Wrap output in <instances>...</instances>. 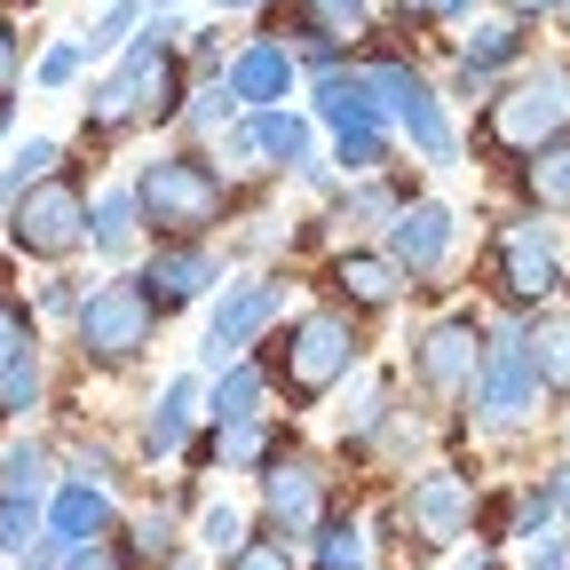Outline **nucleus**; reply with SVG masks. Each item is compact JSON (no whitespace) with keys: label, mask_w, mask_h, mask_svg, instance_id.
I'll return each instance as SVG.
<instances>
[{"label":"nucleus","mask_w":570,"mask_h":570,"mask_svg":"<svg viewBox=\"0 0 570 570\" xmlns=\"http://www.w3.org/2000/svg\"><path fill=\"white\" fill-rule=\"evenodd\" d=\"M554 17H562V32H570V0H562V9H554Z\"/></svg>","instance_id":"nucleus-50"},{"label":"nucleus","mask_w":570,"mask_h":570,"mask_svg":"<svg viewBox=\"0 0 570 570\" xmlns=\"http://www.w3.org/2000/svg\"><path fill=\"white\" fill-rule=\"evenodd\" d=\"M452 238H460V214L436 206V198H420V206H396V223H389V262L404 277H436L452 262Z\"/></svg>","instance_id":"nucleus-11"},{"label":"nucleus","mask_w":570,"mask_h":570,"mask_svg":"<svg viewBox=\"0 0 570 570\" xmlns=\"http://www.w3.org/2000/svg\"><path fill=\"white\" fill-rule=\"evenodd\" d=\"M483 135H491V151H508V159H531L539 142L570 135V63H531L515 88H499Z\"/></svg>","instance_id":"nucleus-4"},{"label":"nucleus","mask_w":570,"mask_h":570,"mask_svg":"<svg viewBox=\"0 0 570 570\" xmlns=\"http://www.w3.org/2000/svg\"><path fill=\"white\" fill-rule=\"evenodd\" d=\"M333 285L348 294V309H389V302L404 294V269H396L389 254H341V262H333Z\"/></svg>","instance_id":"nucleus-20"},{"label":"nucleus","mask_w":570,"mask_h":570,"mask_svg":"<svg viewBox=\"0 0 570 570\" xmlns=\"http://www.w3.org/2000/svg\"><path fill=\"white\" fill-rule=\"evenodd\" d=\"M32 341H40V333H32V317H24L17 302H0V365H17Z\"/></svg>","instance_id":"nucleus-38"},{"label":"nucleus","mask_w":570,"mask_h":570,"mask_svg":"<svg viewBox=\"0 0 570 570\" xmlns=\"http://www.w3.org/2000/svg\"><path fill=\"white\" fill-rule=\"evenodd\" d=\"M523 570H570V554H562L547 531H531V539H523Z\"/></svg>","instance_id":"nucleus-43"},{"label":"nucleus","mask_w":570,"mask_h":570,"mask_svg":"<svg viewBox=\"0 0 570 570\" xmlns=\"http://www.w3.org/2000/svg\"><path fill=\"white\" fill-rule=\"evenodd\" d=\"M317 570H373V539L356 515H333L325 539H317Z\"/></svg>","instance_id":"nucleus-29"},{"label":"nucleus","mask_w":570,"mask_h":570,"mask_svg":"<svg viewBox=\"0 0 570 570\" xmlns=\"http://www.w3.org/2000/svg\"><path fill=\"white\" fill-rule=\"evenodd\" d=\"M230 151H238V167H302L309 159V119H294L285 104H262L230 127Z\"/></svg>","instance_id":"nucleus-14"},{"label":"nucleus","mask_w":570,"mask_h":570,"mask_svg":"<svg viewBox=\"0 0 570 570\" xmlns=\"http://www.w3.org/2000/svg\"><path fill=\"white\" fill-rule=\"evenodd\" d=\"M135 223H142L135 190H104V198L88 206V246H96V254H127V246H135Z\"/></svg>","instance_id":"nucleus-24"},{"label":"nucleus","mask_w":570,"mask_h":570,"mask_svg":"<svg viewBox=\"0 0 570 570\" xmlns=\"http://www.w3.org/2000/svg\"><path fill=\"white\" fill-rule=\"evenodd\" d=\"M135 285L151 294V309H159V317H175V309H190L206 285H214V254H206V246H190V238H175V246H159V254H151V269H142Z\"/></svg>","instance_id":"nucleus-15"},{"label":"nucleus","mask_w":570,"mask_h":570,"mask_svg":"<svg viewBox=\"0 0 570 570\" xmlns=\"http://www.w3.org/2000/svg\"><path fill=\"white\" fill-rule=\"evenodd\" d=\"M238 111V96H230V80H214V88H198V104H183L175 119H190V127H223Z\"/></svg>","instance_id":"nucleus-37"},{"label":"nucleus","mask_w":570,"mask_h":570,"mask_svg":"<svg viewBox=\"0 0 570 570\" xmlns=\"http://www.w3.org/2000/svg\"><path fill=\"white\" fill-rule=\"evenodd\" d=\"M547 499H554V508H562V515H570V460H562V468H554V475H547Z\"/></svg>","instance_id":"nucleus-46"},{"label":"nucleus","mask_w":570,"mask_h":570,"mask_svg":"<svg viewBox=\"0 0 570 570\" xmlns=\"http://www.w3.org/2000/svg\"><path fill=\"white\" fill-rule=\"evenodd\" d=\"M230 570H294V562H285V539H246L230 554Z\"/></svg>","instance_id":"nucleus-41"},{"label":"nucleus","mask_w":570,"mask_h":570,"mask_svg":"<svg viewBox=\"0 0 570 570\" xmlns=\"http://www.w3.org/2000/svg\"><path fill=\"white\" fill-rule=\"evenodd\" d=\"M277 309H285V277H254V285H238V294L214 309V325H206V365H230V356H246V341H254Z\"/></svg>","instance_id":"nucleus-13"},{"label":"nucleus","mask_w":570,"mask_h":570,"mask_svg":"<svg viewBox=\"0 0 570 570\" xmlns=\"http://www.w3.org/2000/svg\"><path fill=\"white\" fill-rule=\"evenodd\" d=\"M317 17H325V32H365L373 0H317Z\"/></svg>","instance_id":"nucleus-40"},{"label":"nucleus","mask_w":570,"mask_h":570,"mask_svg":"<svg viewBox=\"0 0 570 570\" xmlns=\"http://www.w3.org/2000/svg\"><path fill=\"white\" fill-rule=\"evenodd\" d=\"M262 515H269L285 539H294V531H309V523H317V468L277 452V460L262 468Z\"/></svg>","instance_id":"nucleus-17"},{"label":"nucleus","mask_w":570,"mask_h":570,"mask_svg":"<svg viewBox=\"0 0 570 570\" xmlns=\"http://www.w3.org/2000/svg\"><path fill=\"white\" fill-rule=\"evenodd\" d=\"M523 48H531V32H523L515 17H508V24H475L468 48H460V63H475V71H491V80H499L508 63H523Z\"/></svg>","instance_id":"nucleus-26"},{"label":"nucleus","mask_w":570,"mask_h":570,"mask_svg":"<svg viewBox=\"0 0 570 570\" xmlns=\"http://www.w3.org/2000/svg\"><path fill=\"white\" fill-rule=\"evenodd\" d=\"M0 135H9V96H0Z\"/></svg>","instance_id":"nucleus-49"},{"label":"nucleus","mask_w":570,"mask_h":570,"mask_svg":"<svg viewBox=\"0 0 570 570\" xmlns=\"http://www.w3.org/2000/svg\"><path fill=\"white\" fill-rule=\"evenodd\" d=\"M491 285H499L515 309H539V302L562 294V254H554V230L539 223V214L499 223V238H491Z\"/></svg>","instance_id":"nucleus-7"},{"label":"nucleus","mask_w":570,"mask_h":570,"mask_svg":"<svg viewBox=\"0 0 570 570\" xmlns=\"http://www.w3.org/2000/svg\"><path fill=\"white\" fill-rule=\"evenodd\" d=\"M230 420H262V365H246V356H230L223 381H214V428Z\"/></svg>","instance_id":"nucleus-25"},{"label":"nucleus","mask_w":570,"mask_h":570,"mask_svg":"<svg viewBox=\"0 0 570 570\" xmlns=\"http://www.w3.org/2000/svg\"><path fill=\"white\" fill-rule=\"evenodd\" d=\"M523 348H531V381L570 396V317H539V325H523Z\"/></svg>","instance_id":"nucleus-22"},{"label":"nucleus","mask_w":570,"mask_h":570,"mask_svg":"<svg viewBox=\"0 0 570 570\" xmlns=\"http://www.w3.org/2000/svg\"><path fill=\"white\" fill-rule=\"evenodd\" d=\"M17 71H24V48H17V24L0 17V96L17 88Z\"/></svg>","instance_id":"nucleus-44"},{"label":"nucleus","mask_w":570,"mask_h":570,"mask_svg":"<svg viewBox=\"0 0 570 570\" xmlns=\"http://www.w3.org/2000/svg\"><path fill=\"white\" fill-rule=\"evenodd\" d=\"M56 167H63V142H56V135H32L24 151L9 159V175H0V214H9V206H17L40 175H56Z\"/></svg>","instance_id":"nucleus-27"},{"label":"nucleus","mask_w":570,"mask_h":570,"mask_svg":"<svg viewBox=\"0 0 570 570\" xmlns=\"http://www.w3.org/2000/svg\"><path fill=\"white\" fill-rule=\"evenodd\" d=\"M223 80H230V96H238L246 111H262V104H285V96H294L302 63H294V48H285V40H254V48L230 56Z\"/></svg>","instance_id":"nucleus-16"},{"label":"nucleus","mask_w":570,"mask_h":570,"mask_svg":"<svg viewBox=\"0 0 570 570\" xmlns=\"http://www.w3.org/2000/svg\"><path fill=\"white\" fill-rule=\"evenodd\" d=\"M341 175H381L389 167V127H365V135H341Z\"/></svg>","instance_id":"nucleus-34"},{"label":"nucleus","mask_w":570,"mask_h":570,"mask_svg":"<svg viewBox=\"0 0 570 570\" xmlns=\"http://www.w3.org/2000/svg\"><path fill=\"white\" fill-rule=\"evenodd\" d=\"M175 32H183V24H167V9H151V17L127 32L111 80L88 96V135H119V127H135V119H175V111H183Z\"/></svg>","instance_id":"nucleus-1"},{"label":"nucleus","mask_w":570,"mask_h":570,"mask_svg":"<svg viewBox=\"0 0 570 570\" xmlns=\"http://www.w3.org/2000/svg\"><path fill=\"white\" fill-rule=\"evenodd\" d=\"M40 523H48V539H71V547H80V539H111V499H104V483L80 475V483H63L40 508Z\"/></svg>","instance_id":"nucleus-18"},{"label":"nucleus","mask_w":570,"mask_h":570,"mask_svg":"<svg viewBox=\"0 0 570 570\" xmlns=\"http://www.w3.org/2000/svg\"><path fill=\"white\" fill-rule=\"evenodd\" d=\"M365 88L381 96V119L389 127H404L428 159H452V119H444V104H436V88L420 80L412 63H396V56H381L373 71H365Z\"/></svg>","instance_id":"nucleus-8"},{"label":"nucleus","mask_w":570,"mask_h":570,"mask_svg":"<svg viewBox=\"0 0 570 570\" xmlns=\"http://www.w3.org/2000/svg\"><path fill=\"white\" fill-rule=\"evenodd\" d=\"M531 348H523V325H499V333H483V365H475V420H491V428H515L523 412H531Z\"/></svg>","instance_id":"nucleus-9"},{"label":"nucleus","mask_w":570,"mask_h":570,"mask_svg":"<svg viewBox=\"0 0 570 570\" xmlns=\"http://www.w3.org/2000/svg\"><path fill=\"white\" fill-rule=\"evenodd\" d=\"M499 9H508L515 24H539V17H554V9H562V0H499Z\"/></svg>","instance_id":"nucleus-45"},{"label":"nucleus","mask_w":570,"mask_h":570,"mask_svg":"<svg viewBox=\"0 0 570 570\" xmlns=\"http://www.w3.org/2000/svg\"><path fill=\"white\" fill-rule=\"evenodd\" d=\"M135 206H142V223H151L159 238H198L223 223V206H230V183L223 167H206L198 151H167L135 175Z\"/></svg>","instance_id":"nucleus-2"},{"label":"nucleus","mask_w":570,"mask_h":570,"mask_svg":"<svg viewBox=\"0 0 570 570\" xmlns=\"http://www.w3.org/2000/svg\"><path fill=\"white\" fill-rule=\"evenodd\" d=\"M317 119H325L333 135L389 127V119H381V96L365 88V71H325V80H317Z\"/></svg>","instance_id":"nucleus-19"},{"label":"nucleus","mask_w":570,"mask_h":570,"mask_svg":"<svg viewBox=\"0 0 570 570\" xmlns=\"http://www.w3.org/2000/svg\"><path fill=\"white\" fill-rule=\"evenodd\" d=\"M80 63H88V48H80V40H56V48L32 63V80H40V88H71V80H80Z\"/></svg>","instance_id":"nucleus-36"},{"label":"nucleus","mask_w":570,"mask_h":570,"mask_svg":"<svg viewBox=\"0 0 570 570\" xmlns=\"http://www.w3.org/2000/svg\"><path fill=\"white\" fill-rule=\"evenodd\" d=\"M167 554H175V515H167V508H142V515L127 523V554H119V562H127V570H159Z\"/></svg>","instance_id":"nucleus-28"},{"label":"nucleus","mask_w":570,"mask_h":570,"mask_svg":"<svg viewBox=\"0 0 570 570\" xmlns=\"http://www.w3.org/2000/svg\"><path fill=\"white\" fill-rule=\"evenodd\" d=\"M523 198L531 206H570V135L539 142V151L523 159Z\"/></svg>","instance_id":"nucleus-23"},{"label":"nucleus","mask_w":570,"mask_h":570,"mask_svg":"<svg viewBox=\"0 0 570 570\" xmlns=\"http://www.w3.org/2000/svg\"><path fill=\"white\" fill-rule=\"evenodd\" d=\"M341 214H348V223H381V214H396V190H356Z\"/></svg>","instance_id":"nucleus-42"},{"label":"nucleus","mask_w":570,"mask_h":570,"mask_svg":"<svg viewBox=\"0 0 570 570\" xmlns=\"http://www.w3.org/2000/svg\"><path fill=\"white\" fill-rule=\"evenodd\" d=\"M420 389H436V396H468L475 389V365H483V325L475 317H444L436 333L420 341Z\"/></svg>","instance_id":"nucleus-12"},{"label":"nucleus","mask_w":570,"mask_h":570,"mask_svg":"<svg viewBox=\"0 0 570 570\" xmlns=\"http://www.w3.org/2000/svg\"><path fill=\"white\" fill-rule=\"evenodd\" d=\"M32 531H40V499L32 491H0V554H24L32 547Z\"/></svg>","instance_id":"nucleus-31"},{"label":"nucleus","mask_w":570,"mask_h":570,"mask_svg":"<svg viewBox=\"0 0 570 570\" xmlns=\"http://www.w3.org/2000/svg\"><path fill=\"white\" fill-rule=\"evenodd\" d=\"M356 356H365V341H356V325L341 317V309H309V317H294L285 325V341H277V389L294 396V404H317L333 381H348L356 373Z\"/></svg>","instance_id":"nucleus-3"},{"label":"nucleus","mask_w":570,"mask_h":570,"mask_svg":"<svg viewBox=\"0 0 570 570\" xmlns=\"http://www.w3.org/2000/svg\"><path fill=\"white\" fill-rule=\"evenodd\" d=\"M40 483H48V444H9V452H0V491H32L40 499Z\"/></svg>","instance_id":"nucleus-33"},{"label":"nucleus","mask_w":570,"mask_h":570,"mask_svg":"<svg viewBox=\"0 0 570 570\" xmlns=\"http://www.w3.org/2000/svg\"><path fill=\"white\" fill-rule=\"evenodd\" d=\"M214 9H269V0H214Z\"/></svg>","instance_id":"nucleus-48"},{"label":"nucleus","mask_w":570,"mask_h":570,"mask_svg":"<svg viewBox=\"0 0 570 570\" xmlns=\"http://www.w3.org/2000/svg\"><path fill=\"white\" fill-rule=\"evenodd\" d=\"M40 404V341L17 356V365H0V420H24Z\"/></svg>","instance_id":"nucleus-30"},{"label":"nucleus","mask_w":570,"mask_h":570,"mask_svg":"<svg viewBox=\"0 0 570 570\" xmlns=\"http://www.w3.org/2000/svg\"><path fill=\"white\" fill-rule=\"evenodd\" d=\"M142 17H151V0H111V9L96 17V32H88L80 48H88V56H111V48H127V32H135Z\"/></svg>","instance_id":"nucleus-32"},{"label":"nucleus","mask_w":570,"mask_h":570,"mask_svg":"<svg viewBox=\"0 0 570 570\" xmlns=\"http://www.w3.org/2000/svg\"><path fill=\"white\" fill-rule=\"evenodd\" d=\"M198 547L230 562V554L246 547V515H238V508H206V515H198Z\"/></svg>","instance_id":"nucleus-35"},{"label":"nucleus","mask_w":570,"mask_h":570,"mask_svg":"<svg viewBox=\"0 0 570 570\" xmlns=\"http://www.w3.org/2000/svg\"><path fill=\"white\" fill-rule=\"evenodd\" d=\"M9 246L32 262H63L88 246V198L71 175H40L17 206H9Z\"/></svg>","instance_id":"nucleus-5"},{"label":"nucleus","mask_w":570,"mask_h":570,"mask_svg":"<svg viewBox=\"0 0 570 570\" xmlns=\"http://www.w3.org/2000/svg\"><path fill=\"white\" fill-rule=\"evenodd\" d=\"M159 570H206V562H198V554H167Z\"/></svg>","instance_id":"nucleus-47"},{"label":"nucleus","mask_w":570,"mask_h":570,"mask_svg":"<svg viewBox=\"0 0 570 570\" xmlns=\"http://www.w3.org/2000/svg\"><path fill=\"white\" fill-rule=\"evenodd\" d=\"M71 317H80L88 365H127V356H142L151 333H159V309H151V294H142L135 277H111V285H96V294H80Z\"/></svg>","instance_id":"nucleus-6"},{"label":"nucleus","mask_w":570,"mask_h":570,"mask_svg":"<svg viewBox=\"0 0 570 570\" xmlns=\"http://www.w3.org/2000/svg\"><path fill=\"white\" fill-rule=\"evenodd\" d=\"M468 9H475V0H396L404 24H460Z\"/></svg>","instance_id":"nucleus-39"},{"label":"nucleus","mask_w":570,"mask_h":570,"mask_svg":"<svg viewBox=\"0 0 570 570\" xmlns=\"http://www.w3.org/2000/svg\"><path fill=\"white\" fill-rule=\"evenodd\" d=\"M404 523H412L420 547H452V539L475 523V475H460V468L412 475V483H404Z\"/></svg>","instance_id":"nucleus-10"},{"label":"nucleus","mask_w":570,"mask_h":570,"mask_svg":"<svg viewBox=\"0 0 570 570\" xmlns=\"http://www.w3.org/2000/svg\"><path fill=\"white\" fill-rule=\"evenodd\" d=\"M190 412H198V381H167V396L151 404V420H142V460H175L183 436H190Z\"/></svg>","instance_id":"nucleus-21"}]
</instances>
